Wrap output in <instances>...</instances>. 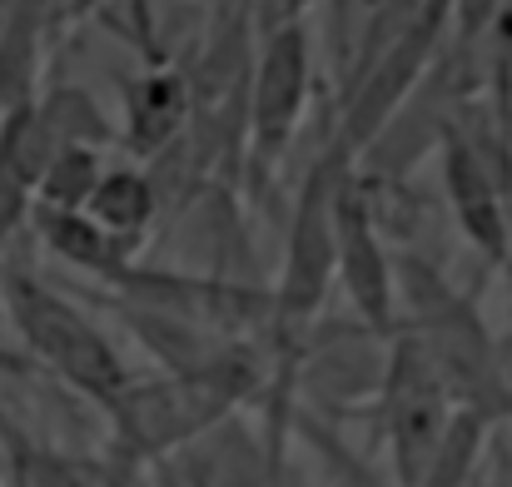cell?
Returning a JSON list of instances; mask_svg holds the SVG:
<instances>
[{"mask_svg": "<svg viewBox=\"0 0 512 487\" xmlns=\"http://www.w3.org/2000/svg\"><path fill=\"white\" fill-rule=\"evenodd\" d=\"M353 164H343L339 155L319 150L284 224V259H279V279L269 289V358L294 348L309 324L324 319L329 294L339 284V239H334V199H339V179Z\"/></svg>", "mask_w": 512, "mask_h": 487, "instance_id": "obj_3", "label": "cell"}, {"mask_svg": "<svg viewBox=\"0 0 512 487\" xmlns=\"http://www.w3.org/2000/svg\"><path fill=\"white\" fill-rule=\"evenodd\" d=\"M373 418H378L388 473L398 487H413L428 473L433 453L443 448V438L458 418L443 378L433 373L423 348L398 328H393V343H388V368H383V383H378V398H373Z\"/></svg>", "mask_w": 512, "mask_h": 487, "instance_id": "obj_6", "label": "cell"}, {"mask_svg": "<svg viewBox=\"0 0 512 487\" xmlns=\"http://www.w3.org/2000/svg\"><path fill=\"white\" fill-rule=\"evenodd\" d=\"M438 174H443V199L463 244L478 254L483 274H503L512 254V194L503 189V179L458 130H448L438 145Z\"/></svg>", "mask_w": 512, "mask_h": 487, "instance_id": "obj_8", "label": "cell"}, {"mask_svg": "<svg viewBox=\"0 0 512 487\" xmlns=\"http://www.w3.org/2000/svg\"><path fill=\"white\" fill-rule=\"evenodd\" d=\"M0 5H5V10H10V5H15V0H0Z\"/></svg>", "mask_w": 512, "mask_h": 487, "instance_id": "obj_21", "label": "cell"}, {"mask_svg": "<svg viewBox=\"0 0 512 487\" xmlns=\"http://www.w3.org/2000/svg\"><path fill=\"white\" fill-rule=\"evenodd\" d=\"M30 224H35L40 244H45L60 264H70V269L100 279L105 289H110L130 264H140V249H135V244L110 239V234H105L90 214H80V209H45V204H35V209H30Z\"/></svg>", "mask_w": 512, "mask_h": 487, "instance_id": "obj_10", "label": "cell"}, {"mask_svg": "<svg viewBox=\"0 0 512 487\" xmlns=\"http://www.w3.org/2000/svg\"><path fill=\"white\" fill-rule=\"evenodd\" d=\"M329 0H259V25H284V20H304L309 10H319Z\"/></svg>", "mask_w": 512, "mask_h": 487, "instance_id": "obj_18", "label": "cell"}, {"mask_svg": "<svg viewBox=\"0 0 512 487\" xmlns=\"http://www.w3.org/2000/svg\"><path fill=\"white\" fill-rule=\"evenodd\" d=\"M334 239H339V289L348 299V314L373 333L393 338L398 328V279H393V244L383 234V224L373 219V204L358 184V174L348 169L339 179V199H334Z\"/></svg>", "mask_w": 512, "mask_h": 487, "instance_id": "obj_7", "label": "cell"}, {"mask_svg": "<svg viewBox=\"0 0 512 487\" xmlns=\"http://www.w3.org/2000/svg\"><path fill=\"white\" fill-rule=\"evenodd\" d=\"M478 487H483V483H478Z\"/></svg>", "mask_w": 512, "mask_h": 487, "instance_id": "obj_24", "label": "cell"}, {"mask_svg": "<svg viewBox=\"0 0 512 487\" xmlns=\"http://www.w3.org/2000/svg\"><path fill=\"white\" fill-rule=\"evenodd\" d=\"M269 388V353L244 338L229 358L199 373H135L125 393L105 408L110 418V463L115 468H150L174 453H189L199 438L239 418L244 403L264 398Z\"/></svg>", "mask_w": 512, "mask_h": 487, "instance_id": "obj_2", "label": "cell"}, {"mask_svg": "<svg viewBox=\"0 0 512 487\" xmlns=\"http://www.w3.org/2000/svg\"><path fill=\"white\" fill-rule=\"evenodd\" d=\"M105 169H110V164H105L100 150L60 145V150H55V160H50V169L40 174L35 204H45V209H80V214H85V204H90L95 184L105 179Z\"/></svg>", "mask_w": 512, "mask_h": 487, "instance_id": "obj_16", "label": "cell"}, {"mask_svg": "<svg viewBox=\"0 0 512 487\" xmlns=\"http://www.w3.org/2000/svg\"><path fill=\"white\" fill-rule=\"evenodd\" d=\"M393 279H398V333H408L423 348L453 408L488 428L512 423L503 333L488 324L478 289H463L438 259L418 249L393 254Z\"/></svg>", "mask_w": 512, "mask_h": 487, "instance_id": "obj_1", "label": "cell"}, {"mask_svg": "<svg viewBox=\"0 0 512 487\" xmlns=\"http://www.w3.org/2000/svg\"><path fill=\"white\" fill-rule=\"evenodd\" d=\"M50 0H15L0 20V110L35 105Z\"/></svg>", "mask_w": 512, "mask_h": 487, "instance_id": "obj_11", "label": "cell"}, {"mask_svg": "<svg viewBox=\"0 0 512 487\" xmlns=\"http://www.w3.org/2000/svg\"><path fill=\"white\" fill-rule=\"evenodd\" d=\"M35 110L45 130L55 135V145H85L100 155L115 145V125L85 85H50L45 95H35Z\"/></svg>", "mask_w": 512, "mask_h": 487, "instance_id": "obj_13", "label": "cell"}, {"mask_svg": "<svg viewBox=\"0 0 512 487\" xmlns=\"http://www.w3.org/2000/svg\"><path fill=\"white\" fill-rule=\"evenodd\" d=\"M314 95V45L304 20L259 25L254 75H249V130H244V174L269 179L294 150Z\"/></svg>", "mask_w": 512, "mask_h": 487, "instance_id": "obj_5", "label": "cell"}, {"mask_svg": "<svg viewBox=\"0 0 512 487\" xmlns=\"http://www.w3.org/2000/svg\"><path fill=\"white\" fill-rule=\"evenodd\" d=\"M503 274H508V324H512V254H508V269Z\"/></svg>", "mask_w": 512, "mask_h": 487, "instance_id": "obj_20", "label": "cell"}, {"mask_svg": "<svg viewBox=\"0 0 512 487\" xmlns=\"http://www.w3.org/2000/svg\"><path fill=\"white\" fill-rule=\"evenodd\" d=\"M0 120H5V110H0Z\"/></svg>", "mask_w": 512, "mask_h": 487, "instance_id": "obj_22", "label": "cell"}, {"mask_svg": "<svg viewBox=\"0 0 512 487\" xmlns=\"http://www.w3.org/2000/svg\"><path fill=\"white\" fill-rule=\"evenodd\" d=\"M0 299L10 328L20 333V343L80 398H90L100 413L125 393V383L135 378V368L125 363V353L115 348V338L95 324L75 299L55 294L50 284H40L35 274L5 269L0 279Z\"/></svg>", "mask_w": 512, "mask_h": 487, "instance_id": "obj_4", "label": "cell"}, {"mask_svg": "<svg viewBox=\"0 0 512 487\" xmlns=\"http://www.w3.org/2000/svg\"><path fill=\"white\" fill-rule=\"evenodd\" d=\"M204 5H214V0H204Z\"/></svg>", "mask_w": 512, "mask_h": 487, "instance_id": "obj_23", "label": "cell"}, {"mask_svg": "<svg viewBox=\"0 0 512 487\" xmlns=\"http://www.w3.org/2000/svg\"><path fill=\"white\" fill-rule=\"evenodd\" d=\"M125 100V150L135 160H160L189 130V75L179 65H145L140 75H120Z\"/></svg>", "mask_w": 512, "mask_h": 487, "instance_id": "obj_9", "label": "cell"}, {"mask_svg": "<svg viewBox=\"0 0 512 487\" xmlns=\"http://www.w3.org/2000/svg\"><path fill=\"white\" fill-rule=\"evenodd\" d=\"M55 150H60V145H55V135L45 130V120H40L35 105L5 110V120H0V169H10L30 194L40 189V174L50 169Z\"/></svg>", "mask_w": 512, "mask_h": 487, "instance_id": "obj_15", "label": "cell"}, {"mask_svg": "<svg viewBox=\"0 0 512 487\" xmlns=\"http://www.w3.org/2000/svg\"><path fill=\"white\" fill-rule=\"evenodd\" d=\"M30 209H35V194L10 169H0V244H10V234L30 224Z\"/></svg>", "mask_w": 512, "mask_h": 487, "instance_id": "obj_17", "label": "cell"}, {"mask_svg": "<svg viewBox=\"0 0 512 487\" xmlns=\"http://www.w3.org/2000/svg\"><path fill=\"white\" fill-rule=\"evenodd\" d=\"M503 368H508V393H512V324L503 328Z\"/></svg>", "mask_w": 512, "mask_h": 487, "instance_id": "obj_19", "label": "cell"}, {"mask_svg": "<svg viewBox=\"0 0 512 487\" xmlns=\"http://www.w3.org/2000/svg\"><path fill=\"white\" fill-rule=\"evenodd\" d=\"M85 214H90L110 239H120V244H135V249H140V244L150 239L155 219H160L155 179H150L145 169H135V164H110V169H105V179L95 184V194H90Z\"/></svg>", "mask_w": 512, "mask_h": 487, "instance_id": "obj_12", "label": "cell"}, {"mask_svg": "<svg viewBox=\"0 0 512 487\" xmlns=\"http://www.w3.org/2000/svg\"><path fill=\"white\" fill-rule=\"evenodd\" d=\"M493 433H498V428H488V423L458 413L453 428H448V438H443V448L433 453L428 473L413 487H478L483 483V458H488V438H493Z\"/></svg>", "mask_w": 512, "mask_h": 487, "instance_id": "obj_14", "label": "cell"}]
</instances>
